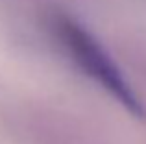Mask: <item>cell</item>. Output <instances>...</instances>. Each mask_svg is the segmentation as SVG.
Returning a JSON list of instances; mask_svg holds the SVG:
<instances>
[{"instance_id":"obj_1","label":"cell","mask_w":146,"mask_h":144,"mask_svg":"<svg viewBox=\"0 0 146 144\" xmlns=\"http://www.w3.org/2000/svg\"><path fill=\"white\" fill-rule=\"evenodd\" d=\"M52 32L63 44L65 52L87 76H91L109 94H113L128 111L137 116H143L144 109L137 100L135 92L128 85L115 61L109 57V54L91 35L89 30H85L68 15L56 13L52 17Z\"/></svg>"}]
</instances>
